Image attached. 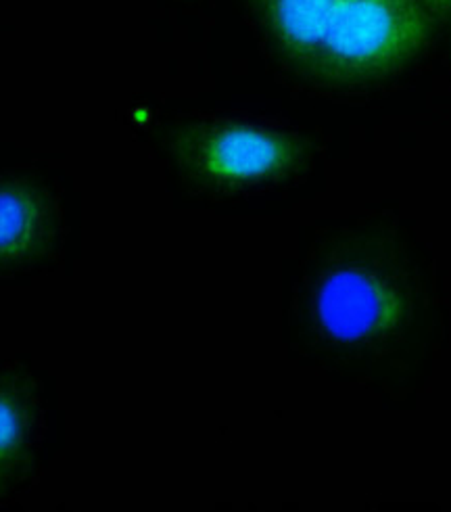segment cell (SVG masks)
Here are the masks:
<instances>
[{"mask_svg":"<svg viewBox=\"0 0 451 512\" xmlns=\"http://www.w3.org/2000/svg\"><path fill=\"white\" fill-rule=\"evenodd\" d=\"M295 136L247 122H211L186 132L178 155L199 180L216 186H257L293 172L301 159Z\"/></svg>","mask_w":451,"mask_h":512,"instance_id":"2","label":"cell"},{"mask_svg":"<svg viewBox=\"0 0 451 512\" xmlns=\"http://www.w3.org/2000/svg\"><path fill=\"white\" fill-rule=\"evenodd\" d=\"M49 199L23 178H0V270L32 264L53 239Z\"/></svg>","mask_w":451,"mask_h":512,"instance_id":"4","label":"cell"},{"mask_svg":"<svg viewBox=\"0 0 451 512\" xmlns=\"http://www.w3.org/2000/svg\"><path fill=\"white\" fill-rule=\"evenodd\" d=\"M314 312L326 337L343 345L381 341L403 316V293L391 270L374 262H345L318 285Z\"/></svg>","mask_w":451,"mask_h":512,"instance_id":"3","label":"cell"},{"mask_svg":"<svg viewBox=\"0 0 451 512\" xmlns=\"http://www.w3.org/2000/svg\"><path fill=\"white\" fill-rule=\"evenodd\" d=\"M38 414L26 387L0 381V494L26 475L34 456Z\"/></svg>","mask_w":451,"mask_h":512,"instance_id":"5","label":"cell"},{"mask_svg":"<svg viewBox=\"0 0 451 512\" xmlns=\"http://www.w3.org/2000/svg\"><path fill=\"white\" fill-rule=\"evenodd\" d=\"M255 11L276 59L324 88L389 80L431 34L422 0H255Z\"/></svg>","mask_w":451,"mask_h":512,"instance_id":"1","label":"cell"},{"mask_svg":"<svg viewBox=\"0 0 451 512\" xmlns=\"http://www.w3.org/2000/svg\"><path fill=\"white\" fill-rule=\"evenodd\" d=\"M429 3H435V5H449L451 0H429Z\"/></svg>","mask_w":451,"mask_h":512,"instance_id":"6","label":"cell"}]
</instances>
